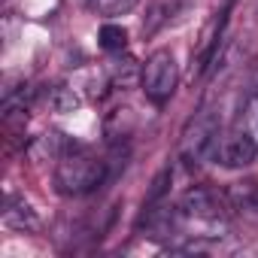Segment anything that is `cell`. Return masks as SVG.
<instances>
[{
    "mask_svg": "<svg viewBox=\"0 0 258 258\" xmlns=\"http://www.w3.org/2000/svg\"><path fill=\"white\" fill-rule=\"evenodd\" d=\"M106 179V164L82 149H73L67 155L58 158V167H55V185L61 195L67 198H79V195H88L94 188H100V182Z\"/></svg>",
    "mask_w": 258,
    "mask_h": 258,
    "instance_id": "6da1fadb",
    "label": "cell"
},
{
    "mask_svg": "<svg viewBox=\"0 0 258 258\" xmlns=\"http://www.w3.org/2000/svg\"><path fill=\"white\" fill-rule=\"evenodd\" d=\"M140 82H143L146 97H149L152 103L164 106V103L173 97L176 85H179V64H176L173 52H167V49L152 52V55L146 58V64H143Z\"/></svg>",
    "mask_w": 258,
    "mask_h": 258,
    "instance_id": "7a4b0ae2",
    "label": "cell"
},
{
    "mask_svg": "<svg viewBox=\"0 0 258 258\" xmlns=\"http://www.w3.org/2000/svg\"><path fill=\"white\" fill-rule=\"evenodd\" d=\"M219 118L213 112H198L182 131V140H179V155L188 161V164H198V161H207L213 158V149L219 143Z\"/></svg>",
    "mask_w": 258,
    "mask_h": 258,
    "instance_id": "3957f363",
    "label": "cell"
},
{
    "mask_svg": "<svg viewBox=\"0 0 258 258\" xmlns=\"http://www.w3.org/2000/svg\"><path fill=\"white\" fill-rule=\"evenodd\" d=\"M234 210L228 191H219V188H207V185H195L182 195L179 201V213L195 219V222H210V225H219L222 219H228V213Z\"/></svg>",
    "mask_w": 258,
    "mask_h": 258,
    "instance_id": "277c9868",
    "label": "cell"
},
{
    "mask_svg": "<svg viewBox=\"0 0 258 258\" xmlns=\"http://www.w3.org/2000/svg\"><path fill=\"white\" fill-rule=\"evenodd\" d=\"M258 158V140L249 131H234L228 137H219L213 149V161L225 167H246Z\"/></svg>",
    "mask_w": 258,
    "mask_h": 258,
    "instance_id": "5b68a950",
    "label": "cell"
},
{
    "mask_svg": "<svg viewBox=\"0 0 258 258\" xmlns=\"http://www.w3.org/2000/svg\"><path fill=\"white\" fill-rule=\"evenodd\" d=\"M4 225L13 228V231H22V234H34L40 231V216L37 210L19 198V195H7V204H4Z\"/></svg>",
    "mask_w": 258,
    "mask_h": 258,
    "instance_id": "8992f818",
    "label": "cell"
},
{
    "mask_svg": "<svg viewBox=\"0 0 258 258\" xmlns=\"http://www.w3.org/2000/svg\"><path fill=\"white\" fill-rule=\"evenodd\" d=\"M191 4V0H158V4L149 10V16H146V22H143V34L149 37V34H155L161 25H167L173 16H179V13H185V7Z\"/></svg>",
    "mask_w": 258,
    "mask_h": 258,
    "instance_id": "52a82bcc",
    "label": "cell"
},
{
    "mask_svg": "<svg viewBox=\"0 0 258 258\" xmlns=\"http://www.w3.org/2000/svg\"><path fill=\"white\" fill-rule=\"evenodd\" d=\"M46 103H49L52 112L67 115V112H76V109L82 106V97H79L76 88H70V85H52V88L46 91Z\"/></svg>",
    "mask_w": 258,
    "mask_h": 258,
    "instance_id": "ba28073f",
    "label": "cell"
},
{
    "mask_svg": "<svg viewBox=\"0 0 258 258\" xmlns=\"http://www.w3.org/2000/svg\"><path fill=\"white\" fill-rule=\"evenodd\" d=\"M228 198H231L234 210L258 213V182H234L228 188Z\"/></svg>",
    "mask_w": 258,
    "mask_h": 258,
    "instance_id": "9c48e42d",
    "label": "cell"
},
{
    "mask_svg": "<svg viewBox=\"0 0 258 258\" xmlns=\"http://www.w3.org/2000/svg\"><path fill=\"white\" fill-rule=\"evenodd\" d=\"M97 40H100V49L103 52H124V46H127V31L121 28V25H103L100 28V34H97Z\"/></svg>",
    "mask_w": 258,
    "mask_h": 258,
    "instance_id": "30bf717a",
    "label": "cell"
},
{
    "mask_svg": "<svg viewBox=\"0 0 258 258\" xmlns=\"http://www.w3.org/2000/svg\"><path fill=\"white\" fill-rule=\"evenodd\" d=\"M140 0H91V7L106 16V19H118V16H127V13H134L137 10Z\"/></svg>",
    "mask_w": 258,
    "mask_h": 258,
    "instance_id": "8fae6325",
    "label": "cell"
},
{
    "mask_svg": "<svg viewBox=\"0 0 258 258\" xmlns=\"http://www.w3.org/2000/svg\"><path fill=\"white\" fill-rule=\"evenodd\" d=\"M79 4H91V0H79Z\"/></svg>",
    "mask_w": 258,
    "mask_h": 258,
    "instance_id": "7c38bea8",
    "label": "cell"
}]
</instances>
